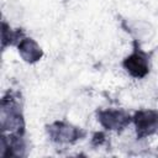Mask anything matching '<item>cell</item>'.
I'll use <instances>...</instances> for the list:
<instances>
[{
	"instance_id": "1",
	"label": "cell",
	"mask_w": 158,
	"mask_h": 158,
	"mask_svg": "<svg viewBox=\"0 0 158 158\" xmlns=\"http://www.w3.org/2000/svg\"><path fill=\"white\" fill-rule=\"evenodd\" d=\"M135 123L138 136L143 137L147 135H152L158 128V112L152 110L138 111L135 115Z\"/></svg>"
},
{
	"instance_id": "2",
	"label": "cell",
	"mask_w": 158,
	"mask_h": 158,
	"mask_svg": "<svg viewBox=\"0 0 158 158\" xmlns=\"http://www.w3.org/2000/svg\"><path fill=\"white\" fill-rule=\"evenodd\" d=\"M51 137L53 141L56 142H74L75 139H78L80 137V131L77 127H73L68 123H63V122H56L51 126V128L48 130Z\"/></svg>"
},
{
	"instance_id": "3",
	"label": "cell",
	"mask_w": 158,
	"mask_h": 158,
	"mask_svg": "<svg viewBox=\"0 0 158 158\" xmlns=\"http://www.w3.org/2000/svg\"><path fill=\"white\" fill-rule=\"evenodd\" d=\"M99 120L109 130H120L123 128L130 122V116H127L123 111L118 110H107L101 111L99 114Z\"/></svg>"
},
{
	"instance_id": "4",
	"label": "cell",
	"mask_w": 158,
	"mask_h": 158,
	"mask_svg": "<svg viewBox=\"0 0 158 158\" xmlns=\"http://www.w3.org/2000/svg\"><path fill=\"white\" fill-rule=\"evenodd\" d=\"M125 69L135 78H143L148 73V62L142 53H133L123 62Z\"/></svg>"
},
{
	"instance_id": "5",
	"label": "cell",
	"mask_w": 158,
	"mask_h": 158,
	"mask_svg": "<svg viewBox=\"0 0 158 158\" xmlns=\"http://www.w3.org/2000/svg\"><path fill=\"white\" fill-rule=\"evenodd\" d=\"M19 52L21 53L22 58L26 62H30V63H33V62L38 60L42 57L41 48L31 38H23V40H21V42L19 44Z\"/></svg>"
}]
</instances>
